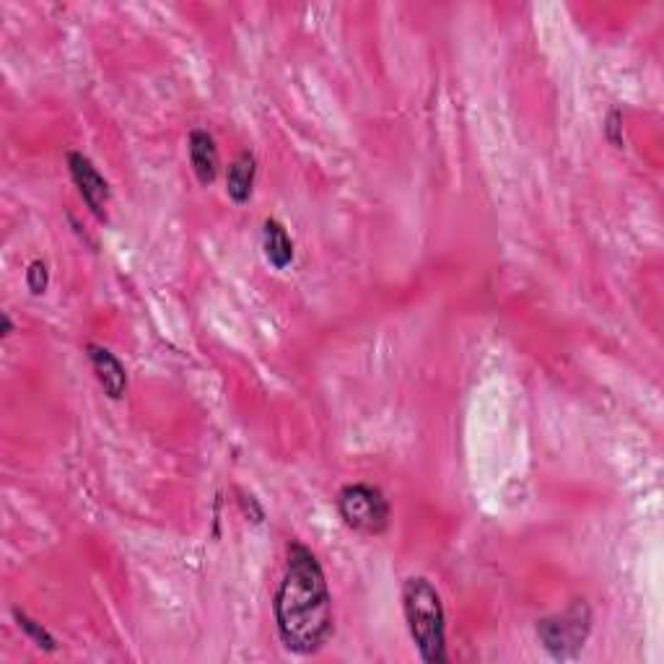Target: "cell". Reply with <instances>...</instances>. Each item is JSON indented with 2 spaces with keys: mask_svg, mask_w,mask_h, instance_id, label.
<instances>
[{
  "mask_svg": "<svg viewBox=\"0 0 664 664\" xmlns=\"http://www.w3.org/2000/svg\"><path fill=\"white\" fill-rule=\"evenodd\" d=\"M275 623L286 649L314 654L332 633V597L320 561L304 545H291L286 574L275 594Z\"/></svg>",
  "mask_w": 664,
  "mask_h": 664,
  "instance_id": "1",
  "label": "cell"
},
{
  "mask_svg": "<svg viewBox=\"0 0 664 664\" xmlns=\"http://www.w3.org/2000/svg\"><path fill=\"white\" fill-rule=\"evenodd\" d=\"M403 610L421 659L428 664L447 662V618L436 587L423 576H413L403 587Z\"/></svg>",
  "mask_w": 664,
  "mask_h": 664,
  "instance_id": "2",
  "label": "cell"
},
{
  "mask_svg": "<svg viewBox=\"0 0 664 664\" xmlns=\"http://www.w3.org/2000/svg\"><path fill=\"white\" fill-rule=\"evenodd\" d=\"M338 511L343 522L364 535H382L390 527V504L379 488L353 483L338 496Z\"/></svg>",
  "mask_w": 664,
  "mask_h": 664,
  "instance_id": "3",
  "label": "cell"
},
{
  "mask_svg": "<svg viewBox=\"0 0 664 664\" xmlns=\"http://www.w3.org/2000/svg\"><path fill=\"white\" fill-rule=\"evenodd\" d=\"M589 623L592 613L584 600H576L566 613L556 618H545L537 623V636L543 639V646L556 659L576 657L584 641L589 636Z\"/></svg>",
  "mask_w": 664,
  "mask_h": 664,
  "instance_id": "4",
  "label": "cell"
},
{
  "mask_svg": "<svg viewBox=\"0 0 664 664\" xmlns=\"http://www.w3.org/2000/svg\"><path fill=\"white\" fill-rule=\"evenodd\" d=\"M68 166H71L73 182H76L81 198L86 200V205L91 208L96 218H104V208L109 203V185L102 174L96 172V166L91 164V159H86L83 154L73 151L68 154Z\"/></svg>",
  "mask_w": 664,
  "mask_h": 664,
  "instance_id": "5",
  "label": "cell"
},
{
  "mask_svg": "<svg viewBox=\"0 0 664 664\" xmlns=\"http://www.w3.org/2000/svg\"><path fill=\"white\" fill-rule=\"evenodd\" d=\"M86 353H89V361L94 366V374L102 384V390L107 392L112 400H120L125 395V387H128V374H125V366L120 364V358L112 351L102 348V345H86Z\"/></svg>",
  "mask_w": 664,
  "mask_h": 664,
  "instance_id": "6",
  "label": "cell"
},
{
  "mask_svg": "<svg viewBox=\"0 0 664 664\" xmlns=\"http://www.w3.org/2000/svg\"><path fill=\"white\" fill-rule=\"evenodd\" d=\"M190 161L195 169V177L203 185H211L218 177V148L211 133L205 130H192L190 135Z\"/></svg>",
  "mask_w": 664,
  "mask_h": 664,
  "instance_id": "7",
  "label": "cell"
},
{
  "mask_svg": "<svg viewBox=\"0 0 664 664\" xmlns=\"http://www.w3.org/2000/svg\"><path fill=\"white\" fill-rule=\"evenodd\" d=\"M262 247H265V257L275 270L288 268L294 262V242L288 237V231L283 229L281 221L268 218L265 229H262Z\"/></svg>",
  "mask_w": 664,
  "mask_h": 664,
  "instance_id": "8",
  "label": "cell"
},
{
  "mask_svg": "<svg viewBox=\"0 0 664 664\" xmlns=\"http://www.w3.org/2000/svg\"><path fill=\"white\" fill-rule=\"evenodd\" d=\"M255 174H257V161L255 156L244 151L234 159L226 174V192L234 203H247L252 198V187H255Z\"/></svg>",
  "mask_w": 664,
  "mask_h": 664,
  "instance_id": "9",
  "label": "cell"
},
{
  "mask_svg": "<svg viewBox=\"0 0 664 664\" xmlns=\"http://www.w3.org/2000/svg\"><path fill=\"white\" fill-rule=\"evenodd\" d=\"M13 615H16V620H19V626L26 631V636H32L34 644L42 646V649H47V652H55V649H58V646H55V639H52L50 633H47L45 628L39 626V623L29 620L24 613H19V610H16V613H13Z\"/></svg>",
  "mask_w": 664,
  "mask_h": 664,
  "instance_id": "10",
  "label": "cell"
},
{
  "mask_svg": "<svg viewBox=\"0 0 664 664\" xmlns=\"http://www.w3.org/2000/svg\"><path fill=\"white\" fill-rule=\"evenodd\" d=\"M26 286H29V291H32L34 296L45 294L47 286H50V270H47L45 262L34 260L32 265H29V270H26Z\"/></svg>",
  "mask_w": 664,
  "mask_h": 664,
  "instance_id": "11",
  "label": "cell"
},
{
  "mask_svg": "<svg viewBox=\"0 0 664 664\" xmlns=\"http://www.w3.org/2000/svg\"><path fill=\"white\" fill-rule=\"evenodd\" d=\"M618 130H620V112H613V115H610V120H607V135H610V141H613L615 146H620V143H623V138L618 135Z\"/></svg>",
  "mask_w": 664,
  "mask_h": 664,
  "instance_id": "12",
  "label": "cell"
},
{
  "mask_svg": "<svg viewBox=\"0 0 664 664\" xmlns=\"http://www.w3.org/2000/svg\"><path fill=\"white\" fill-rule=\"evenodd\" d=\"M11 330H13L11 320H8V314H3V338H8V335H11Z\"/></svg>",
  "mask_w": 664,
  "mask_h": 664,
  "instance_id": "13",
  "label": "cell"
}]
</instances>
